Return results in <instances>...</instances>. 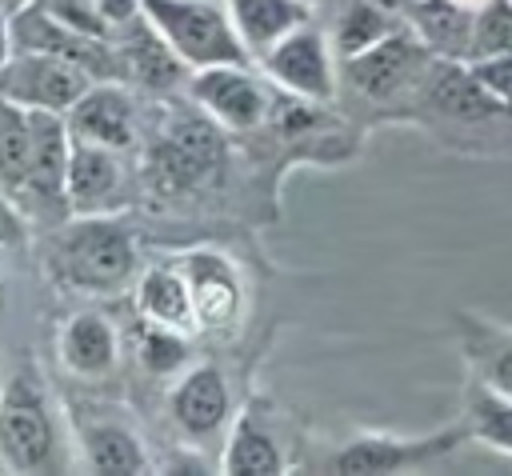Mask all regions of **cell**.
<instances>
[{"label":"cell","instance_id":"obj_1","mask_svg":"<svg viewBox=\"0 0 512 476\" xmlns=\"http://www.w3.org/2000/svg\"><path fill=\"white\" fill-rule=\"evenodd\" d=\"M48 284L80 300H112L140 276V240L120 216H68L40 240Z\"/></svg>","mask_w":512,"mask_h":476},{"label":"cell","instance_id":"obj_2","mask_svg":"<svg viewBox=\"0 0 512 476\" xmlns=\"http://www.w3.org/2000/svg\"><path fill=\"white\" fill-rule=\"evenodd\" d=\"M0 468L16 476L68 468L60 408L36 364H16L0 384Z\"/></svg>","mask_w":512,"mask_h":476},{"label":"cell","instance_id":"obj_3","mask_svg":"<svg viewBox=\"0 0 512 476\" xmlns=\"http://www.w3.org/2000/svg\"><path fill=\"white\" fill-rule=\"evenodd\" d=\"M216 132L220 124L208 112L172 116L148 140L144 160H140V180L152 188V196L176 200V196H192L204 184H212L224 164V144Z\"/></svg>","mask_w":512,"mask_h":476},{"label":"cell","instance_id":"obj_4","mask_svg":"<svg viewBox=\"0 0 512 476\" xmlns=\"http://www.w3.org/2000/svg\"><path fill=\"white\" fill-rule=\"evenodd\" d=\"M144 20L168 40L188 72L216 64H256L224 0H140Z\"/></svg>","mask_w":512,"mask_h":476},{"label":"cell","instance_id":"obj_5","mask_svg":"<svg viewBox=\"0 0 512 476\" xmlns=\"http://www.w3.org/2000/svg\"><path fill=\"white\" fill-rule=\"evenodd\" d=\"M468 436V424H448L428 436H392V432H360L344 444H336L316 472H336V476H396V472H416L428 464L448 460Z\"/></svg>","mask_w":512,"mask_h":476},{"label":"cell","instance_id":"obj_6","mask_svg":"<svg viewBox=\"0 0 512 476\" xmlns=\"http://www.w3.org/2000/svg\"><path fill=\"white\" fill-rule=\"evenodd\" d=\"M436 56L424 48V40L404 24L380 44L340 60V84L368 104H392L400 96H416L428 64Z\"/></svg>","mask_w":512,"mask_h":476},{"label":"cell","instance_id":"obj_7","mask_svg":"<svg viewBox=\"0 0 512 476\" xmlns=\"http://www.w3.org/2000/svg\"><path fill=\"white\" fill-rule=\"evenodd\" d=\"M336 48L332 36L324 28H316L312 20L300 24L296 32H288L276 48H268L256 68L288 96L308 100V104H332L340 92V64H336Z\"/></svg>","mask_w":512,"mask_h":476},{"label":"cell","instance_id":"obj_8","mask_svg":"<svg viewBox=\"0 0 512 476\" xmlns=\"http://www.w3.org/2000/svg\"><path fill=\"white\" fill-rule=\"evenodd\" d=\"M268 76H256V64H216L188 72V96L208 112L224 132H256L276 112Z\"/></svg>","mask_w":512,"mask_h":476},{"label":"cell","instance_id":"obj_9","mask_svg":"<svg viewBox=\"0 0 512 476\" xmlns=\"http://www.w3.org/2000/svg\"><path fill=\"white\" fill-rule=\"evenodd\" d=\"M72 440L84 456L88 472L100 476H144L152 472V456L144 436L132 428L128 416H120L108 404H68Z\"/></svg>","mask_w":512,"mask_h":476},{"label":"cell","instance_id":"obj_10","mask_svg":"<svg viewBox=\"0 0 512 476\" xmlns=\"http://www.w3.org/2000/svg\"><path fill=\"white\" fill-rule=\"evenodd\" d=\"M96 84V76L64 56L48 52H12V60L0 68V96H8L20 108L32 112H60L68 108Z\"/></svg>","mask_w":512,"mask_h":476},{"label":"cell","instance_id":"obj_11","mask_svg":"<svg viewBox=\"0 0 512 476\" xmlns=\"http://www.w3.org/2000/svg\"><path fill=\"white\" fill-rule=\"evenodd\" d=\"M72 140H88L112 152H132L140 144V104L124 80H96L72 108H68Z\"/></svg>","mask_w":512,"mask_h":476},{"label":"cell","instance_id":"obj_12","mask_svg":"<svg viewBox=\"0 0 512 476\" xmlns=\"http://www.w3.org/2000/svg\"><path fill=\"white\" fill-rule=\"evenodd\" d=\"M64 192H68V216H116L128 204L124 152L72 140Z\"/></svg>","mask_w":512,"mask_h":476},{"label":"cell","instance_id":"obj_13","mask_svg":"<svg viewBox=\"0 0 512 476\" xmlns=\"http://www.w3.org/2000/svg\"><path fill=\"white\" fill-rule=\"evenodd\" d=\"M168 416L192 444L224 436V428H232L228 376L216 364H188L168 392Z\"/></svg>","mask_w":512,"mask_h":476},{"label":"cell","instance_id":"obj_14","mask_svg":"<svg viewBox=\"0 0 512 476\" xmlns=\"http://www.w3.org/2000/svg\"><path fill=\"white\" fill-rule=\"evenodd\" d=\"M180 268L188 276L192 288V304H196V320L208 332H228L240 324L244 312V280L240 268L216 252V248H192L180 256Z\"/></svg>","mask_w":512,"mask_h":476},{"label":"cell","instance_id":"obj_15","mask_svg":"<svg viewBox=\"0 0 512 476\" xmlns=\"http://www.w3.org/2000/svg\"><path fill=\"white\" fill-rule=\"evenodd\" d=\"M120 328L116 320L96 308V304H84L76 312L64 316L60 324V336H56V356L60 364L76 376V380H108L116 368H120Z\"/></svg>","mask_w":512,"mask_h":476},{"label":"cell","instance_id":"obj_16","mask_svg":"<svg viewBox=\"0 0 512 476\" xmlns=\"http://www.w3.org/2000/svg\"><path fill=\"white\" fill-rule=\"evenodd\" d=\"M112 48H116V80L148 92H172L188 72V64L168 48V40L144 20V12L132 24L116 28Z\"/></svg>","mask_w":512,"mask_h":476},{"label":"cell","instance_id":"obj_17","mask_svg":"<svg viewBox=\"0 0 512 476\" xmlns=\"http://www.w3.org/2000/svg\"><path fill=\"white\" fill-rule=\"evenodd\" d=\"M416 104L432 108L436 116H448V120H464V124H476V120H492V116H504L500 104L484 92V84L476 80L472 64L468 60H444L436 56L412 96Z\"/></svg>","mask_w":512,"mask_h":476},{"label":"cell","instance_id":"obj_18","mask_svg":"<svg viewBox=\"0 0 512 476\" xmlns=\"http://www.w3.org/2000/svg\"><path fill=\"white\" fill-rule=\"evenodd\" d=\"M220 472H228V476H280V472H288V452H284V440H280L276 420L268 416L264 400L248 404L232 420L224 452H220Z\"/></svg>","mask_w":512,"mask_h":476},{"label":"cell","instance_id":"obj_19","mask_svg":"<svg viewBox=\"0 0 512 476\" xmlns=\"http://www.w3.org/2000/svg\"><path fill=\"white\" fill-rule=\"evenodd\" d=\"M132 304H136V316L148 320V324L176 328V332H188V336L200 328L192 288H188V276H184L180 260H160V264L140 268V276L132 284Z\"/></svg>","mask_w":512,"mask_h":476},{"label":"cell","instance_id":"obj_20","mask_svg":"<svg viewBox=\"0 0 512 476\" xmlns=\"http://www.w3.org/2000/svg\"><path fill=\"white\" fill-rule=\"evenodd\" d=\"M392 4L432 56L468 60L472 20H476L472 4H460V0H392Z\"/></svg>","mask_w":512,"mask_h":476},{"label":"cell","instance_id":"obj_21","mask_svg":"<svg viewBox=\"0 0 512 476\" xmlns=\"http://www.w3.org/2000/svg\"><path fill=\"white\" fill-rule=\"evenodd\" d=\"M456 324H460V348H464L468 376L512 396V324L480 320L472 312H460Z\"/></svg>","mask_w":512,"mask_h":476},{"label":"cell","instance_id":"obj_22","mask_svg":"<svg viewBox=\"0 0 512 476\" xmlns=\"http://www.w3.org/2000/svg\"><path fill=\"white\" fill-rule=\"evenodd\" d=\"M224 4H228L232 24H236L244 48L252 52V60H260L288 32H296L300 24L312 20L308 0H224Z\"/></svg>","mask_w":512,"mask_h":476},{"label":"cell","instance_id":"obj_23","mask_svg":"<svg viewBox=\"0 0 512 476\" xmlns=\"http://www.w3.org/2000/svg\"><path fill=\"white\" fill-rule=\"evenodd\" d=\"M0 192L28 216L32 192V112L0 96Z\"/></svg>","mask_w":512,"mask_h":476},{"label":"cell","instance_id":"obj_24","mask_svg":"<svg viewBox=\"0 0 512 476\" xmlns=\"http://www.w3.org/2000/svg\"><path fill=\"white\" fill-rule=\"evenodd\" d=\"M396 28H404V16L396 12L392 0H348V4L336 12L328 36H332L336 56L348 60V56H356V52L380 44V40L392 36Z\"/></svg>","mask_w":512,"mask_h":476},{"label":"cell","instance_id":"obj_25","mask_svg":"<svg viewBox=\"0 0 512 476\" xmlns=\"http://www.w3.org/2000/svg\"><path fill=\"white\" fill-rule=\"evenodd\" d=\"M464 424H468L472 440H480L484 448H492L500 456H512V396H504V392L468 376V384H464Z\"/></svg>","mask_w":512,"mask_h":476},{"label":"cell","instance_id":"obj_26","mask_svg":"<svg viewBox=\"0 0 512 476\" xmlns=\"http://www.w3.org/2000/svg\"><path fill=\"white\" fill-rule=\"evenodd\" d=\"M132 352H136V364L164 380V376H180L192 360V344H188V332H176V328H160V324H148L136 316V336H132Z\"/></svg>","mask_w":512,"mask_h":476},{"label":"cell","instance_id":"obj_27","mask_svg":"<svg viewBox=\"0 0 512 476\" xmlns=\"http://www.w3.org/2000/svg\"><path fill=\"white\" fill-rule=\"evenodd\" d=\"M512 52V0H484L472 20V48L468 60Z\"/></svg>","mask_w":512,"mask_h":476},{"label":"cell","instance_id":"obj_28","mask_svg":"<svg viewBox=\"0 0 512 476\" xmlns=\"http://www.w3.org/2000/svg\"><path fill=\"white\" fill-rule=\"evenodd\" d=\"M476 80L484 84V92L500 104L504 116H512V52H496V56H480V60H468Z\"/></svg>","mask_w":512,"mask_h":476},{"label":"cell","instance_id":"obj_29","mask_svg":"<svg viewBox=\"0 0 512 476\" xmlns=\"http://www.w3.org/2000/svg\"><path fill=\"white\" fill-rule=\"evenodd\" d=\"M48 12H56L60 20H68L72 28L88 32V36H100V40H112V24L104 20V12L96 8V0H40Z\"/></svg>","mask_w":512,"mask_h":476},{"label":"cell","instance_id":"obj_30","mask_svg":"<svg viewBox=\"0 0 512 476\" xmlns=\"http://www.w3.org/2000/svg\"><path fill=\"white\" fill-rule=\"evenodd\" d=\"M28 216L0 192V248H20L28 240Z\"/></svg>","mask_w":512,"mask_h":476},{"label":"cell","instance_id":"obj_31","mask_svg":"<svg viewBox=\"0 0 512 476\" xmlns=\"http://www.w3.org/2000/svg\"><path fill=\"white\" fill-rule=\"evenodd\" d=\"M96 8L104 12V20L112 24V32L116 28H124V24H132L144 8H140V0H96Z\"/></svg>","mask_w":512,"mask_h":476},{"label":"cell","instance_id":"obj_32","mask_svg":"<svg viewBox=\"0 0 512 476\" xmlns=\"http://www.w3.org/2000/svg\"><path fill=\"white\" fill-rule=\"evenodd\" d=\"M12 52H16V40H12V12L0 4V68L12 60Z\"/></svg>","mask_w":512,"mask_h":476},{"label":"cell","instance_id":"obj_33","mask_svg":"<svg viewBox=\"0 0 512 476\" xmlns=\"http://www.w3.org/2000/svg\"><path fill=\"white\" fill-rule=\"evenodd\" d=\"M0 4H4L8 12H16V8H20V4H28V0H0Z\"/></svg>","mask_w":512,"mask_h":476},{"label":"cell","instance_id":"obj_34","mask_svg":"<svg viewBox=\"0 0 512 476\" xmlns=\"http://www.w3.org/2000/svg\"><path fill=\"white\" fill-rule=\"evenodd\" d=\"M0 312H4V276H0Z\"/></svg>","mask_w":512,"mask_h":476},{"label":"cell","instance_id":"obj_35","mask_svg":"<svg viewBox=\"0 0 512 476\" xmlns=\"http://www.w3.org/2000/svg\"><path fill=\"white\" fill-rule=\"evenodd\" d=\"M460 4H472V8H480V4H484V0H460Z\"/></svg>","mask_w":512,"mask_h":476}]
</instances>
